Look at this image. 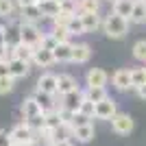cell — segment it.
<instances>
[{
	"label": "cell",
	"mask_w": 146,
	"mask_h": 146,
	"mask_svg": "<svg viewBox=\"0 0 146 146\" xmlns=\"http://www.w3.org/2000/svg\"><path fill=\"white\" fill-rule=\"evenodd\" d=\"M103 31H105V35L111 37V39H122L129 33V20L120 18L116 13H109L103 20Z\"/></svg>",
	"instance_id": "6da1fadb"
},
{
	"label": "cell",
	"mask_w": 146,
	"mask_h": 146,
	"mask_svg": "<svg viewBox=\"0 0 146 146\" xmlns=\"http://www.w3.org/2000/svg\"><path fill=\"white\" fill-rule=\"evenodd\" d=\"M42 31L37 29V24H24L22 22V26H20V42L26 44V46H31L33 50L42 48Z\"/></svg>",
	"instance_id": "7a4b0ae2"
},
{
	"label": "cell",
	"mask_w": 146,
	"mask_h": 146,
	"mask_svg": "<svg viewBox=\"0 0 146 146\" xmlns=\"http://www.w3.org/2000/svg\"><path fill=\"white\" fill-rule=\"evenodd\" d=\"M37 135L33 133V129L26 124V122H20V124H15V127L9 131V140H11V144H15V146H22V144H26V142H31V140H35Z\"/></svg>",
	"instance_id": "3957f363"
},
{
	"label": "cell",
	"mask_w": 146,
	"mask_h": 146,
	"mask_svg": "<svg viewBox=\"0 0 146 146\" xmlns=\"http://www.w3.org/2000/svg\"><path fill=\"white\" fill-rule=\"evenodd\" d=\"M133 127H135V122L129 113L118 111L116 116L111 118V129H113V133H118V135H129L133 131Z\"/></svg>",
	"instance_id": "277c9868"
},
{
	"label": "cell",
	"mask_w": 146,
	"mask_h": 146,
	"mask_svg": "<svg viewBox=\"0 0 146 146\" xmlns=\"http://www.w3.org/2000/svg\"><path fill=\"white\" fill-rule=\"evenodd\" d=\"M118 113V105L113 98H105V100H100V103H96V113H94V118H98V120H109Z\"/></svg>",
	"instance_id": "5b68a950"
},
{
	"label": "cell",
	"mask_w": 146,
	"mask_h": 146,
	"mask_svg": "<svg viewBox=\"0 0 146 146\" xmlns=\"http://www.w3.org/2000/svg\"><path fill=\"white\" fill-rule=\"evenodd\" d=\"M61 103H59V109H66L70 111V113H76L81 107V103H83V92L81 90H74L70 92V94H66V96H59Z\"/></svg>",
	"instance_id": "8992f818"
},
{
	"label": "cell",
	"mask_w": 146,
	"mask_h": 146,
	"mask_svg": "<svg viewBox=\"0 0 146 146\" xmlns=\"http://www.w3.org/2000/svg\"><path fill=\"white\" fill-rule=\"evenodd\" d=\"M35 92H44V94H52L57 96V74L52 72H44L37 79V90Z\"/></svg>",
	"instance_id": "52a82bcc"
},
{
	"label": "cell",
	"mask_w": 146,
	"mask_h": 146,
	"mask_svg": "<svg viewBox=\"0 0 146 146\" xmlns=\"http://www.w3.org/2000/svg\"><path fill=\"white\" fill-rule=\"evenodd\" d=\"M85 81H87V87H105L109 81V74L103 68H92V70H87Z\"/></svg>",
	"instance_id": "ba28073f"
},
{
	"label": "cell",
	"mask_w": 146,
	"mask_h": 146,
	"mask_svg": "<svg viewBox=\"0 0 146 146\" xmlns=\"http://www.w3.org/2000/svg\"><path fill=\"white\" fill-rule=\"evenodd\" d=\"M111 81H113V87H116L118 92L131 90V70H127V68L116 70V72H113V76H111Z\"/></svg>",
	"instance_id": "9c48e42d"
},
{
	"label": "cell",
	"mask_w": 146,
	"mask_h": 146,
	"mask_svg": "<svg viewBox=\"0 0 146 146\" xmlns=\"http://www.w3.org/2000/svg\"><path fill=\"white\" fill-rule=\"evenodd\" d=\"M74 90H79V87H76V79L72 74H59L57 76V96H66Z\"/></svg>",
	"instance_id": "30bf717a"
},
{
	"label": "cell",
	"mask_w": 146,
	"mask_h": 146,
	"mask_svg": "<svg viewBox=\"0 0 146 146\" xmlns=\"http://www.w3.org/2000/svg\"><path fill=\"white\" fill-rule=\"evenodd\" d=\"M33 98L37 100V105H39V109H42V113H50V111L59 109L55 103V96L52 94H44V92H35L33 94Z\"/></svg>",
	"instance_id": "8fae6325"
},
{
	"label": "cell",
	"mask_w": 146,
	"mask_h": 146,
	"mask_svg": "<svg viewBox=\"0 0 146 146\" xmlns=\"http://www.w3.org/2000/svg\"><path fill=\"white\" fill-rule=\"evenodd\" d=\"M33 63L37 68H50L55 63V57H52V50H46V48H37L33 50Z\"/></svg>",
	"instance_id": "7c38bea8"
},
{
	"label": "cell",
	"mask_w": 146,
	"mask_h": 146,
	"mask_svg": "<svg viewBox=\"0 0 146 146\" xmlns=\"http://www.w3.org/2000/svg\"><path fill=\"white\" fill-rule=\"evenodd\" d=\"M72 48H74V44H70V42L57 44L55 50H52L55 63H68V61H72Z\"/></svg>",
	"instance_id": "4fadbf2b"
},
{
	"label": "cell",
	"mask_w": 146,
	"mask_h": 146,
	"mask_svg": "<svg viewBox=\"0 0 146 146\" xmlns=\"http://www.w3.org/2000/svg\"><path fill=\"white\" fill-rule=\"evenodd\" d=\"M133 5H135V0H113V2H111V9H113V11L111 13H116V15H120V18H124V20H131Z\"/></svg>",
	"instance_id": "5bb4252c"
},
{
	"label": "cell",
	"mask_w": 146,
	"mask_h": 146,
	"mask_svg": "<svg viewBox=\"0 0 146 146\" xmlns=\"http://www.w3.org/2000/svg\"><path fill=\"white\" fill-rule=\"evenodd\" d=\"M20 20H22L24 24H37L39 20H44V15H42V11H39L37 5H31V7L20 9Z\"/></svg>",
	"instance_id": "9a60e30c"
},
{
	"label": "cell",
	"mask_w": 146,
	"mask_h": 146,
	"mask_svg": "<svg viewBox=\"0 0 146 146\" xmlns=\"http://www.w3.org/2000/svg\"><path fill=\"white\" fill-rule=\"evenodd\" d=\"M9 59H20V61H29L31 63V59H33V48L20 42V44H15V46H11Z\"/></svg>",
	"instance_id": "2e32d148"
},
{
	"label": "cell",
	"mask_w": 146,
	"mask_h": 146,
	"mask_svg": "<svg viewBox=\"0 0 146 146\" xmlns=\"http://www.w3.org/2000/svg\"><path fill=\"white\" fill-rule=\"evenodd\" d=\"M94 135H96V129H94V124H85V127H76L72 129V137L76 142H81V144H87V142L94 140Z\"/></svg>",
	"instance_id": "e0dca14e"
},
{
	"label": "cell",
	"mask_w": 146,
	"mask_h": 146,
	"mask_svg": "<svg viewBox=\"0 0 146 146\" xmlns=\"http://www.w3.org/2000/svg\"><path fill=\"white\" fill-rule=\"evenodd\" d=\"M29 61H20V59H9V74L13 79H24L29 76Z\"/></svg>",
	"instance_id": "ac0fdd59"
},
{
	"label": "cell",
	"mask_w": 146,
	"mask_h": 146,
	"mask_svg": "<svg viewBox=\"0 0 146 146\" xmlns=\"http://www.w3.org/2000/svg\"><path fill=\"white\" fill-rule=\"evenodd\" d=\"M90 57H92L90 44H74V48H72V61L74 63H85V61H90Z\"/></svg>",
	"instance_id": "d6986e66"
},
{
	"label": "cell",
	"mask_w": 146,
	"mask_h": 146,
	"mask_svg": "<svg viewBox=\"0 0 146 146\" xmlns=\"http://www.w3.org/2000/svg\"><path fill=\"white\" fill-rule=\"evenodd\" d=\"M37 7H39V11H42L44 18H50V20H55L57 15L61 13V5H59V2H55V0H44V2H37Z\"/></svg>",
	"instance_id": "ffe728a7"
},
{
	"label": "cell",
	"mask_w": 146,
	"mask_h": 146,
	"mask_svg": "<svg viewBox=\"0 0 146 146\" xmlns=\"http://www.w3.org/2000/svg\"><path fill=\"white\" fill-rule=\"evenodd\" d=\"M42 113V109H39V105H37V100L33 96L24 98V103H22V116H24V120H31V118H35Z\"/></svg>",
	"instance_id": "44dd1931"
},
{
	"label": "cell",
	"mask_w": 146,
	"mask_h": 146,
	"mask_svg": "<svg viewBox=\"0 0 146 146\" xmlns=\"http://www.w3.org/2000/svg\"><path fill=\"white\" fill-rule=\"evenodd\" d=\"M81 22H83V26H85V33H94L98 26H103L98 13H81Z\"/></svg>",
	"instance_id": "7402d4cb"
},
{
	"label": "cell",
	"mask_w": 146,
	"mask_h": 146,
	"mask_svg": "<svg viewBox=\"0 0 146 146\" xmlns=\"http://www.w3.org/2000/svg\"><path fill=\"white\" fill-rule=\"evenodd\" d=\"M129 22H133V24H146V2L144 0H135L133 13H131Z\"/></svg>",
	"instance_id": "603a6c76"
},
{
	"label": "cell",
	"mask_w": 146,
	"mask_h": 146,
	"mask_svg": "<svg viewBox=\"0 0 146 146\" xmlns=\"http://www.w3.org/2000/svg\"><path fill=\"white\" fill-rule=\"evenodd\" d=\"M83 98H87V100H92V103L96 105V103H100V100L107 98V92H105V87H87L83 92Z\"/></svg>",
	"instance_id": "cb8c5ba5"
},
{
	"label": "cell",
	"mask_w": 146,
	"mask_h": 146,
	"mask_svg": "<svg viewBox=\"0 0 146 146\" xmlns=\"http://www.w3.org/2000/svg\"><path fill=\"white\" fill-rule=\"evenodd\" d=\"M142 85H146V68H133L131 70V87L140 90Z\"/></svg>",
	"instance_id": "d4e9b609"
},
{
	"label": "cell",
	"mask_w": 146,
	"mask_h": 146,
	"mask_svg": "<svg viewBox=\"0 0 146 146\" xmlns=\"http://www.w3.org/2000/svg\"><path fill=\"white\" fill-rule=\"evenodd\" d=\"M100 0H79V15L81 13H98Z\"/></svg>",
	"instance_id": "484cf974"
},
{
	"label": "cell",
	"mask_w": 146,
	"mask_h": 146,
	"mask_svg": "<svg viewBox=\"0 0 146 146\" xmlns=\"http://www.w3.org/2000/svg\"><path fill=\"white\" fill-rule=\"evenodd\" d=\"M44 118H46V127H48V129H59L61 124H63V118H61L59 109L50 111V113H44Z\"/></svg>",
	"instance_id": "4316f807"
},
{
	"label": "cell",
	"mask_w": 146,
	"mask_h": 146,
	"mask_svg": "<svg viewBox=\"0 0 146 146\" xmlns=\"http://www.w3.org/2000/svg\"><path fill=\"white\" fill-rule=\"evenodd\" d=\"M68 33L70 35H83L85 33V26L81 22V15H72V20L68 22Z\"/></svg>",
	"instance_id": "83f0119b"
},
{
	"label": "cell",
	"mask_w": 146,
	"mask_h": 146,
	"mask_svg": "<svg viewBox=\"0 0 146 146\" xmlns=\"http://www.w3.org/2000/svg\"><path fill=\"white\" fill-rule=\"evenodd\" d=\"M50 35L57 39V44H66V42H70V33H68L66 26H52Z\"/></svg>",
	"instance_id": "f1b7e54d"
},
{
	"label": "cell",
	"mask_w": 146,
	"mask_h": 146,
	"mask_svg": "<svg viewBox=\"0 0 146 146\" xmlns=\"http://www.w3.org/2000/svg\"><path fill=\"white\" fill-rule=\"evenodd\" d=\"M79 113H81V116H85V118H90V120H94L96 105L92 103V100H87V98H83V103H81V107H79Z\"/></svg>",
	"instance_id": "f546056e"
},
{
	"label": "cell",
	"mask_w": 146,
	"mask_h": 146,
	"mask_svg": "<svg viewBox=\"0 0 146 146\" xmlns=\"http://www.w3.org/2000/svg\"><path fill=\"white\" fill-rule=\"evenodd\" d=\"M26 124H29L31 129H33V133H39L44 127H46V118H44V113H39V116H35V118H31V120H24Z\"/></svg>",
	"instance_id": "4dcf8cb0"
},
{
	"label": "cell",
	"mask_w": 146,
	"mask_h": 146,
	"mask_svg": "<svg viewBox=\"0 0 146 146\" xmlns=\"http://www.w3.org/2000/svg\"><path fill=\"white\" fill-rule=\"evenodd\" d=\"M133 57L137 61H144L146 63V39H140V42L133 44Z\"/></svg>",
	"instance_id": "1f68e13d"
},
{
	"label": "cell",
	"mask_w": 146,
	"mask_h": 146,
	"mask_svg": "<svg viewBox=\"0 0 146 146\" xmlns=\"http://www.w3.org/2000/svg\"><path fill=\"white\" fill-rule=\"evenodd\" d=\"M61 11L70 13V15H79V0H63L61 2Z\"/></svg>",
	"instance_id": "d6a6232c"
},
{
	"label": "cell",
	"mask_w": 146,
	"mask_h": 146,
	"mask_svg": "<svg viewBox=\"0 0 146 146\" xmlns=\"http://www.w3.org/2000/svg\"><path fill=\"white\" fill-rule=\"evenodd\" d=\"M15 85V79L13 76H0V94H9Z\"/></svg>",
	"instance_id": "836d02e7"
},
{
	"label": "cell",
	"mask_w": 146,
	"mask_h": 146,
	"mask_svg": "<svg viewBox=\"0 0 146 146\" xmlns=\"http://www.w3.org/2000/svg\"><path fill=\"white\" fill-rule=\"evenodd\" d=\"M13 15V0H0V18Z\"/></svg>",
	"instance_id": "e575fe53"
},
{
	"label": "cell",
	"mask_w": 146,
	"mask_h": 146,
	"mask_svg": "<svg viewBox=\"0 0 146 146\" xmlns=\"http://www.w3.org/2000/svg\"><path fill=\"white\" fill-rule=\"evenodd\" d=\"M85 124H92L90 118L81 116L79 111H76V113H72V120H70V127H72V129H76V127H85Z\"/></svg>",
	"instance_id": "d590c367"
},
{
	"label": "cell",
	"mask_w": 146,
	"mask_h": 146,
	"mask_svg": "<svg viewBox=\"0 0 146 146\" xmlns=\"http://www.w3.org/2000/svg\"><path fill=\"white\" fill-rule=\"evenodd\" d=\"M55 46H57V39L50 35V33L42 37V48H46V50H55Z\"/></svg>",
	"instance_id": "8d00e7d4"
},
{
	"label": "cell",
	"mask_w": 146,
	"mask_h": 146,
	"mask_svg": "<svg viewBox=\"0 0 146 146\" xmlns=\"http://www.w3.org/2000/svg\"><path fill=\"white\" fill-rule=\"evenodd\" d=\"M70 20H72V15H70V13H63V11H61L59 15L52 20V22H55V26H66V29H68V22H70Z\"/></svg>",
	"instance_id": "74e56055"
},
{
	"label": "cell",
	"mask_w": 146,
	"mask_h": 146,
	"mask_svg": "<svg viewBox=\"0 0 146 146\" xmlns=\"http://www.w3.org/2000/svg\"><path fill=\"white\" fill-rule=\"evenodd\" d=\"M0 146H13L11 140H9V133H7L5 129H0Z\"/></svg>",
	"instance_id": "f35d334b"
},
{
	"label": "cell",
	"mask_w": 146,
	"mask_h": 146,
	"mask_svg": "<svg viewBox=\"0 0 146 146\" xmlns=\"http://www.w3.org/2000/svg\"><path fill=\"white\" fill-rule=\"evenodd\" d=\"M0 76H11L9 74V61H0Z\"/></svg>",
	"instance_id": "ab89813d"
},
{
	"label": "cell",
	"mask_w": 146,
	"mask_h": 146,
	"mask_svg": "<svg viewBox=\"0 0 146 146\" xmlns=\"http://www.w3.org/2000/svg\"><path fill=\"white\" fill-rule=\"evenodd\" d=\"M9 46H0V61H9Z\"/></svg>",
	"instance_id": "60d3db41"
},
{
	"label": "cell",
	"mask_w": 146,
	"mask_h": 146,
	"mask_svg": "<svg viewBox=\"0 0 146 146\" xmlns=\"http://www.w3.org/2000/svg\"><path fill=\"white\" fill-rule=\"evenodd\" d=\"M18 2L20 9H24V7H31V5H37V0H15Z\"/></svg>",
	"instance_id": "b9f144b4"
},
{
	"label": "cell",
	"mask_w": 146,
	"mask_h": 146,
	"mask_svg": "<svg viewBox=\"0 0 146 146\" xmlns=\"http://www.w3.org/2000/svg\"><path fill=\"white\" fill-rule=\"evenodd\" d=\"M0 46H7V29L0 26Z\"/></svg>",
	"instance_id": "7bdbcfd3"
},
{
	"label": "cell",
	"mask_w": 146,
	"mask_h": 146,
	"mask_svg": "<svg viewBox=\"0 0 146 146\" xmlns=\"http://www.w3.org/2000/svg\"><path fill=\"white\" fill-rule=\"evenodd\" d=\"M50 146H74V144H72L70 140H61V142H52Z\"/></svg>",
	"instance_id": "ee69618b"
},
{
	"label": "cell",
	"mask_w": 146,
	"mask_h": 146,
	"mask_svg": "<svg viewBox=\"0 0 146 146\" xmlns=\"http://www.w3.org/2000/svg\"><path fill=\"white\" fill-rule=\"evenodd\" d=\"M137 96H140L142 100H146V85H142L140 90H137Z\"/></svg>",
	"instance_id": "f6af8a7d"
},
{
	"label": "cell",
	"mask_w": 146,
	"mask_h": 146,
	"mask_svg": "<svg viewBox=\"0 0 146 146\" xmlns=\"http://www.w3.org/2000/svg\"><path fill=\"white\" fill-rule=\"evenodd\" d=\"M22 146H42V142H39V140H37V137H35V140L26 142V144H22Z\"/></svg>",
	"instance_id": "bcb514c9"
},
{
	"label": "cell",
	"mask_w": 146,
	"mask_h": 146,
	"mask_svg": "<svg viewBox=\"0 0 146 146\" xmlns=\"http://www.w3.org/2000/svg\"><path fill=\"white\" fill-rule=\"evenodd\" d=\"M55 2H59V5H61V2H63V0H55Z\"/></svg>",
	"instance_id": "7dc6e473"
},
{
	"label": "cell",
	"mask_w": 146,
	"mask_h": 146,
	"mask_svg": "<svg viewBox=\"0 0 146 146\" xmlns=\"http://www.w3.org/2000/svg\"><path fill=\"white\" fill-rule=\"evenodd\" d=\"M37 2H44V0H37Z\"/></svg>",
	"instance_id": "c3c4849f"
},
{
	"label": "cell",
	"mask_w": 146,
	"mask_h": 146,
	"mask_svg": "<svg viewBox=\"0 0 146 146\" xmlns=\"http://www.w3.org/2000/svg\"><path fill=\"white\" fill-rule=\"evenodd\" d=\"M111 2H113V0H111Z\"/></svg>",
	"instance_id": "681fc988"
},
{
	"label": "cell",
	"mask_w": 146,
	"mask_h": 146,
	"mask_svg": "<svg viewBox=\"0 0 146 146\" xmlns=\"http://www.w3.org/2000/svg\"><path fill=\"white\" fill-rule=\"evenodd\" d=\"M13 146H15V144H13Z\"/></svg>",
	"instance_id": "f907efd6"
},
{
	"label": "cell",
	"mask_w": 146,
	"mask_h": 146,
	"mask_svg": "<svg viewBox=\"0 0 146 146\" xmlns=\"http://www.w3.org/2000/svg\"><path fill=\"white\" fill-rule=\"evenodd\" d=\"M144 2H146V0H144Z\"/></svg>",
	"instance_id": "816d5d0a"
}]
</instances>
